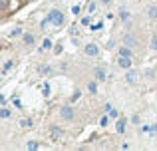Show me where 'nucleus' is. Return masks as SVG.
I'll use <instances>...</instances> for the list:
<instances>
[{
  "label": "nucleus",
  "mask_w": 157,
  "mask_h": 151,
  "mask_svg": "<svg viewBox=\"0 0 157 151\" xmlns=\"http://www.w3.org/2000/svg\"><path fill=\"white\" fill-rule=\"evenodd\" d=\"M48 20H50L54 26H62V24L66 22V16H64V12H60V10H52L50 14H48Z\"/></svg>",
  "instance_id": "1"
},
{
  "label": "nucleus",
  "mask_w": 157,
  "mask_h": 151,
  "mask_svg": "<svg viewBox=\"0 0 157 151\" xmlns=\"http://www.w3.org/2000/svg\"><path fill=\"white\" fill-rule=\"evenodd\" d=\"M64 137V129H60L58 125H52L50 127V139L52 141H60Z\"/></svg>",
  "instance_id": "2"
},
{
  "label": "nucleus",
  "mask_w": 157,
  "mask_h": 151,
  "mask_svg": "<svg viewBox=\"0 0 157 151\" xmlns=\"http://www.w3.org/2000/svg\"><path fill=\"white\" fill-rule=\"evenodd\" d=\"M123 42H125V46H129V48H137L139 46V40H137L135 34H125L123 36Z\"/></svg>",
  "instance_id": "3"
},
{
  "label": "nucleus",
  "mask_w": 157,
  "mask_h": 151,
  "mask_svg": "<svg viewBox=\"0 0 157 151\" xmlns=\"http://www.w3.org/2000/svg\"><path fill=\"white\" fill-rule=\"evenodd\" d=\"M117 64H119V68H131V58L129 56H123V54H119V58H117Z\"/></svg>",
  "instance_id": "4"
},
{
  "label": "nucleus",
  "mask_w": 157,
  "mask_h": 151,
  "mask_svg": "<svg viewBox=\"0 0 157 151\" xmlns=\"http://www.w3.org/2000/svg\"><path fill=\"white\" fill-rule=\"evenodd\" d=\"M137 81H139V72L129 70L127 72V84H137Z\"/></svg>",
  "instance_id": "5"
},
{
  "label": "nucleus",
  "mask_w": 157,
  "mask_h": 151,
  "mask_svg": "<svg viewBox=\"0 0 157 151\" xmlns=\"http://www.w3.org/2000/svg\"><path fill=\"white\" fill-rule=\"evenodd\" d=\"M60 115L64 117V119H74V109L72 108H62V111H60Z\"/></svg>",
  "instance_id": "6"
},
{
  "label": "nucleus",
  "mask_w": 157,
  "mask_h": 151,
  "mask_svg": "<svg viewBox=\"0 0 157 151\" xmlns=\"http://www.w3.org/2000/svg\"><path fill=\"white\" fill-rule=\"evenodd\" d=\"M98 52H100V48H98L96 44H88V46H86V54L88 56H98Z\"/></svg>",
  "instance_id": "7"
},
{
  "label": "nucleus",
  "mask_w": 157,
  "mask_h": 151,
  "mask_svg": "<svg viewBox=\"0 0 157 151\" xmlns=\"http://www.w3.org/2000/svg\"><path fill=\"white\" fill-rule=\"evenodd\" d=\"M147 16H149L151 20H157V6H149V8H147Z\"/></svg>",
  "instance_id": "8"
},
{
  "label": "nucleus",
  "mask_w": 157,
  "mask_h": 151,
  "mask_svg": "<svg viewBox=\"0 0 157 151\" xmlns=\"http://www.w3.org/2000/svg\"><path fill=\"white\" fill-rule=\"evenodd\" d=\"M125 125H127V121H125V119H119V121H117V125H115L117 133H123V131H125Z\"/></svg>",
  "instance_id": "9"
},
{
  "label": "nucleus",
  "mask_w": 157,
  "mask_h": 151,
  "mask_svg": "<svg viewBox=\"0 0 157 151\" xmlns=\"http://www.w3.org/2000/svg\"><path fill=\"white\" fill-rule=\"evenodd\" d=\"M96 77H98V80H105V72H104V68H96Z\"/></svg>",
  "instance_id": "10"
},
{
  "label": "nucleus",
  "mask_w": 157,
  "mask_h": 151,
  "mask_svg": "<svg viewBox=\"0 0 157 151\" xmlns=\"http://www.w3.org/2000/svg\"><path fill=\"white\" fill-rule=\"evenodd\" d=\"M24 44H28V46L34 44V36H32V34H24Z\"/></svg>",
  "instance_id": "11"
},
{
  "label": "nucleus",
  "mask_w": 157,
  "mask_h": 151,
  "mask_svg": "<svg viewBox=\"0 0 157 151\" xmlns=\"http://www.w3.org/2000/svg\"><path fill=\"white\" fill-rule=\"evenodd\" d=\"M119 54H123V56H129V58H131V48H125V46H121V48H119Z\"/></svg>",
  "instance_id": "12"
},
{
  "label": "nucleus",
  "mask_w": 157,
  "mask_h": 151,
  "mask_svg": "<svg viewBox=\"0 0 157 151\" xmlns=\"http://www.w3.org/2000/svg\"><path fill=\"white\" fill-rule=\"evenodd\" d=\"M0 10H2L4 14L8 12V0H0Z\"/></svg>",
  "instance_id": "13"
},
{
  "label": "nucleus",
  "mask_w": 157,
  "mask_h": 151,
  "mask_svg": "<svg viewBox=\"0 0 157 151\" xmlns=\"http://www.w3.org/2000/svg\"><path fill=\"white\" fill-rule=\"evenodd\" d=\"M0 117H4V119H6V117H10V109H8V108H2V111H0Z\"/></svg>",
  "instance_id": "14"
},
{
  "label": "nucleus",
  "mask_w": 157,
  "mask_h": 151,
  "mask_svg": "<svg viewBox=\"0 0 157 151\" xmlns=\"http://www.w3.org/2000/svg\"><path fill=\"white\" fill-rule=\"evenodd\" d=\"M28 149H38L40 145H38V141H28V145H26Z\"/></svg>",
  "instance_id": "15"
},
{
  "label": "nucleus",
  "mask_w": 157,
  "mask_h": 151,
  "mask_svg": "<svg viewBox=\"0 0 157 151\" xmlns=\"http://www.w3.org/2000/svg\"><path fill=\"white\" fill-rule=\"evenodd\" d=\"M119 14H121V20H127V18H129V12H127L125 8H121V12H119Z\"/></svg>",
  "instance_id": "16"
},
{
  "label": "nucleus",
  "mask_w": 157,
  "mask_h": 151,
  "mask_svg": "<svg viewBox=\"0 0 157 151\" xmlns=\"http://www.w3.org/2000/svg\"><path fill=\"white\" fill-rule=\"evenodd\" d=\"M88 89H90L92 93H96V92H98V85H96V81H92V84L88 85Z\"/></svg>",
  "instance_id": "17"
},
{
  "label": "nucleus",
  "mask_w": 157,
  "mask_h": 151,
  "mask_svg": "<svg viewBox=\"0 0 157 151\" xmlns=\"http://www.w3.org/2000/svg\"><path fill=\"white\" fill-rule=\"evenodd\" d=\"M20 125H22V127H30L32 121H30V119H22V121H20Z\"/></svg>",
  "instance_id": "18"
},
{
  "label": "nucleus",
  "mask_w": 157,
  "mask_h": 151,
  "mask_svg": "<svg viewBox=\"0 0 157 151\" xmlns=\"http://www.w3.org/2000/svg\"><path fill=\"white\" fill-rule=\"evenodd\" d=\"M50 46H52V42H50V40L46 38V40H44V42H42V48H44V50H48V48H50Z\"/></svg>",
  "instance_id": "19"
},
{
  "label": "nucleus",
  "mask_w": 157,
  "mask_h": 151,
  "mask_svg": "<svg viewBox=\"0 0 157 151\" xmlns=\"http://www.w3.org/2000/svg\"><path fill=\"white\" fill-rule=\"evenodd\" d=\"M151 48H153V50H157V36H153V38H151Z\"/></svg>",
  "instance_id": "20"
},
{
  "label": "nucleus",
  "mask_w": 157,
  "mask_h": 151,
  "mask_svg": "<svg viewBox=\"0 0 157 151\" xmlns=\"http://www.w3.org/2000/svg\"><path fill=\"white\" fill-rule=\"evenodd\" d=\"M10 68H12V60H8V62L4 64V72H8V70H10Z\"/></svg>",
  "instance_id": "21"
},
{
  "label": "nucleus",
  "mask_w": 157,
  "mask_h": 151,
  "mask_svg": "<svg viewBox=\"0 0 157 151\" xmlns=\"http://www.w3.org/2000/svg\"><path fill=\"white\" fill-rule=\"evenodd\" d=\"M18 34H22V28H14L12 30V36H18Z\"/></svg>",
  "instance_id": "22"
},
{
  "label": "nucleus",
  "mask_w": 157,
  "mask_h": 151,
  "mask_svg": "<svg viewBox=\"0 0 157 151\" xmlns=\"http://www.w3.org/2000/svg\"><path fill=\"white\" fill-rule=\"evenodd\" d=\"M101 2H104V4H109V0H101Z\"/></svg>",
  "instance_id": "23"
}]
</instances>
